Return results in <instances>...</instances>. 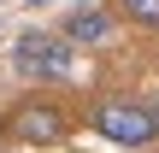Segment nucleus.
<instances>
[{
	"label": "nucleus",
	"instance_id": "3",
	"mask_svg": "<svg viewBox=\"0 0 159 153\" xmlns=\"http://www.w3.org/2000/svg\"><path fill=\"white\" fill-rule=\"evenodd\" d=\"M0 136L18 142V147H59V142L71 136V118H65L53 100L30 94V100H18V106L0 118Z\"/></svg>",
	"mask_w": 159,
	"mask_h": 153
},
{
	"label": "nucleus",
	"instance_id": "5",
	"mask_svg": "<svg viewBox=\"0 0 159 153\" xmlns=\"http://www.w3.org/2000/svg\"><path fill=\"white\" fill-rule=\"evenodd\" d=\"M118 24H136V29H159V0H112L106 6Z\"/></svg>",
	"mask_w": 159,
	"mask_h": 153
},
{
	"label": "nucleus",
	"instance_id": "4",
	"mask_svg": "<svg viewBox=\"0 0 159 153\" xmlns=\"http://www.w3.org/2000/svg\"><path fill=\"white\" fill-rule=\"evenodd\" d=\"M112 12L106 6H77V12H65V24H59V35L71 41V47H106V35H112Z\"/></svg>",
	"mask_w": 159,
	"mask_h": 153
},
{
	"label": "nucleus",
	"instance_id": "7",
	"mask_svg": "<svg viewBox=\"0 0 159 153\" xmlns=\"http://www.w3.org/2000/svg\"><path fill=\"white\" fill-rule=\"evenodd\" d=\"M0 6H6V0H0Z\"/></svg>",
	"mask_w": 159,
	"mask_h": 153
},
{
	"label": "nucleus",
	"instance_id": "1",
	"mask_svg": "<svg viewBox=\"0 0 159 153\" xmlns=\"http://www.w3.org/2000/svg\"><path fill=\"white\" fill-rule=\"evenodd\" d=\"M89 124H94V136L100 142H112V147H153L159 142V124H153V106L148 100H136V94H100L94 100V112H89Z\"/></svg>",
	"mask_w": 159,
	"mask_h": 153
},
{
	"label": "nucleus",
	"instance_id": "6",
	"mask_svg": "<svg viewBox=\"0 0 159 153\" xmlns=\"http://www.w3.org/2000/svg\"><path fill=\"white\" fill-rule=\"evenodd\" d=\"M153 124H159V100H153Z\"/></svg>",
	"mask_w": 159,
	"mask_h": 153
},
{
	"label": "nucleus",
	"instance_id": "2",
	"mask_svg": "<svg viewBox=\"0 0 159 153\" xmlns=\"http://www.w3.org/2000/svg\"><path fill=\"white\" fill-rule=\"evenodd\" d=\"M12 71L24 83H65L77 71V47L65 35H53V29H24L12 41Z\"/></svg>",
	"mask_w": 159,
	"mask_h": 153
}]
</instances>
